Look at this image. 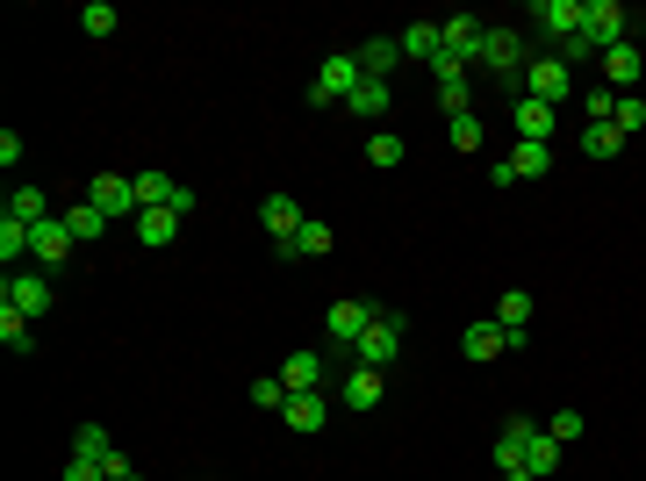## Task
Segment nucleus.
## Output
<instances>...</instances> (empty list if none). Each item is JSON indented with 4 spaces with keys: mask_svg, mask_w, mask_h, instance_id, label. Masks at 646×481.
<instances>
[{
    "mask_svg": "<svg viewBox=\"0 0 646 481\" xmlns=\"http://www.w3.org/2000/svg\"><path fill=\"white\" fill-rule=\"evenodd\" d=\"M259 216H266V230H273V252H280V244H295V230L309 224L295 194H266V208H259Z\"/></svg>",
    "mask_w": 646,
    "mask_h": 481,
    "instance_id": "nucleus-13",
    "label": "nucleus"
},
{
    "mask_svg": "<svg viewBox=\"0 0 646 481\" xmlns=\"http://www.w3.org/2000/svg\"><path fill=\"white\" fill-rule=\"evenodd\" d=\"M439 108L445 116H475V108H467V80H439Z\"/></svg>",
    "mask_w": 646,
    "mask_h": 481,
    "instance_id": "nucleus-36",
    "label": "nucleus"
},
{
    "mask_svg": "<svg viewBox=\"0 0 646 481\" xmlns=\"http://www.w3.org/2000/svg\"><path fill=\"white\" fill-rule=\"evenodd\" d=\"M531 438H539L531 417H511V424L495 431V474H503V481H531L525 474V446H531Z\"/></svg>",
    "mask_w": 646,
    "mask_h": 481,
    "instance_id": "nucleus-4",
    "label": "nucleus"
},
{
    "mask_svg": "<svg viewBox=\"0 0 646 481\" xmlns=\"http://www.w3.org/2000/svg\"><path fill=\"white\" fill-rule=\"evenodd\" d=\"M582 152L589 158H618L625 152V130H618V122H582Z\"/></svg>",
    "mask_w": 646,
    "mask_h": 481,
    "instance_id": "nucleus-28",
    "label": "nucleus"
},
{
    "mask_svg": "<svg viewBox=\"0 0 646 481\" xmlns=\"http://www.w3.org/2000/svg\"><path fill=\"white\" fill-rule=\"evenodd\" d=\"M116 22H122V15L108 8V0H86V8H80V29H86V36H116Z\"/></svg>",
    "mask_w": 646,
    "mask_h": 481,
    "instance_id": "nucleus-34",
    "label": "nucleus"
},
{
    "mask_svg": "<svg viewBox=\"0 0 646 481\" xmlns=\"http://www.w3.org/2000/svg\"><path fill=\"white\" fill-rule=\"evenodd\" d=\"M582 36H589L596 58L618 51V44H625V8H618V0H589V8H582Z\"/></svg>",
    "mask_w": 646,
    "mask_h": 481,
    "instance_id": "nucleus-6",
    "label": "nucleus"
},
{
    "mask_svg": "<svg viewBox=\"0 0 646 481\" xmlns=\"http://www.w3.org/2000/svg\"><path fill=\"white\" fill-rule=\"evenodd\" d=\"M511 172H517V180H546V172H553V144H531V137H517V152H511Z\"/></svg>",
    "mask_w": 646,
    "mask_h": 481,
    "instance_id": "nucleus-25",
    "label": "nucleus"
},
{
    "mask_svg": "<svg viewBox=\"0 0 646 481\" xmlns=\"http://www.w3.org/2000/svg\"><path fill=\"white\" fill-rule=\"evenodd\" d=\"M517 94H531V101H546V108H561L567 94H575V72H567L561 58H531L525 80H517Z\"/></svg>",
    "mask_w": 646,
    "mask_h": 481,
    "instance_id": "nucleus-1",
    "label": "nucleus"
},
{
    "mask_svg": "<svg viewBox=\"0 0 646 481\" xmlns=\"http://www.w3.org/2000/svg\"><path fill=\"white\" fill-rule=\"evenodd\" d=\"M381 388H388V381H381V366H352V374H345V410H374L381 402Z\"/></svg>",
    "mask_w": 646,
    "mask_h": 481,
    "instance_id": "nucleus-20",
    "label": "nucleus"
},
{
    "mask_svg": "<svg viewBox=\"0 0 646 481\" xmlns=\"http://www.w3.org/2000/svg\"><path fill=\"white\" fill-rule=\"evenodd\" d=\"M395 44H403V58H417V65H439V58H445V44H439V22H409V29L395 36Z\"/></svg>",
    "mask_w": 646,
    "mask_h": 481,
    "instance_id": "nucleus-21",
    "label": "nucleus"
},
{
    "mask_svg": "<svg viewBox=\"0 0 646 481\" xmlns=\"http://www.w3.org/2000/svg\"><path fill=\"white\" fill-rule=\"evenodd\" d=\"M582 8H589V0H531V29L567 44V36H582Z\"/></svg>",
    "mask_w": 646,
    "mask_h": 481,
    "instance_id": "nucleus-9",
    "label": "nucleus"
},
{
    "mask_svg": "<svg viewBox=\"0 0 646 481\" xmlns=\"http://www.w3.org/2000/svg\"><path fill=\"white\" fill-rule=\"evenodd\" d=\"M180 224H188L180 208H144V216H136V244H152V252H166V244L180 238Z\"/></svg>",
    "mask_w": 646,
    "mask_h": 481,
    "instance_id": "nucleus-15",
    "label": "nucleus"
},
{
    "mask_svg": "<svg viewBox=\"0 0 646 481\" xmlns=\"http://www.w3.org/2000/svg\"><path fill=\"white\" fill-rule=\"evenodd\" d=\"M252 402H259V410H288V381H280V374H259L252 381Z\"/></svg>",
    "mask_w": 646,
    "mask_h": 481,
    "instance_id": "nucleus-35",
    "label": "nucleus"
},
{
    "mask_svg": "<svg viewBox=\"0 0 646 481\" xmlns=\"http://www.w3.org/2000/svg\"><path fill=\"white\" fill-rule=\"evenodd\" d=\"M381 316V302H331V310H323V330H331V345H345V352H352L359 338H367V324H374Z\"/></svg>",
    "mask_w": 646,
    "mask_h": 481,
    "instance_id": "nucleus-5",
    "label": "nucleus"
},
{
    "mask_svg": "<svg viewBox=\"0 0 646 481\" xmlns=\"http://www.w3.org/2000/svg\"><path fill=\"white\" fill-rule=\"evenodd\" d=\"M86 202L101 208L108 224H116V216H136V188H130V180H122V172H101V180L86 188Z\"/></svg>",
    "mask_w": 646,
    "mask_h": 481,
    "instance_id": "nucleus-12",
    "label": "nucleus"
},
{
    "mask_svg": "<svg viewBox=\"0 0 646 481\" xmlns=\"http://www.w3.org/2000/svg\"><path fill=\"white\" fill-rule=\"evenodd\" d=\"M65 230H72V244H86V238H101V230H108V216L94 202H72L65 208Z\"/></svg>",
    "mask_w": 646,
    "mask_h": 481,
    "instance_id": "nucleus-31",
    "label": "nucleus"
},
{
    "mask_svg": "<svg viewBox=\"0 0 646 481\" xmlns=\"http://www.w3.org/2000/svg\"><path fill=\"white\" fill-rule=\"evenodd\" d=\"M72 453L101 460V474H108V453H116V438H108V424H80V431H72Z\"/></svg>",
    "mask_w": 646,
    "mask_h": 481,
    "instance_id": "nucleus-32",
    "label": "nucleus"
},
{
    "mask_svg": "<svg viewBox=\"0 0 646 481\" xmlns=\"http://www.w3.org/2000/svg\"><path fill=\"white\" fill-rule=\"evenodd\" d=\"M280 424H295L302 438H309V431H323V424H331V396H323V388H316V396H288Z\"/></svg>",
    "mask_w": 646,
    "mask_h": 481,
    "instance_id": "nucleus-17",
    "label": "nucleus"
},
{
    "mask_svg": "<svg viewBox=\"0 0 646 481\" xmlns=\"http://www.w3.org/2000/svg\"><path fill=\"white\" fill-rule=\"evenodd\" d=\"M367 80V72H359V58L352 51H331L316 65V80H309V101H352V86Z\"/></svg>",
    "mask_w": 646,
    "mask_h": 481,
    "instance_id": "nucleus-2",
    "label": "nucleus"
},
{
    "mask_svg": "<svg viewBox=\"0 0 646 481\" xmlns=\"http://www.w3.org/2000/svg\"><path fill=\"white\" fill-rule=\"evenodd\" d=\"M453 152H467V158L481 152V122L475 116H453Z\"/></svg>",
    "mask_w": 646,
    "mask_h": 481,
    "instance_id": "nucleus-37",
    "label": "nucleus"
},
{
    "mask_svg": "<svg viewBox=\"0 0 646 481\" xmlns=\"http://www.w3.org/2000/svg\"><path fill=\"white\" fill-rule=\"evenodd\" d=\"M395 352H403V316L381 310L374 324H367V338L352 345V360H359V366H395Z\"/></svg>",
    "mask_w": 646,
    "mask_h": 481,
    "instance_id": "nucleus-3",
    "label": "nucleus"
},
{
    "mask_svg": "<svg viewBox=\"0 0 646 481\" xmlns=\"http://www.w3.org/2000/svg\"><path fill=\"white\" fill-rule=\"evenodd\" d=\"M0 338L15 345V352H29V316H15V310H0Z\"/></svg>",
    "mask_w": 646,
    "mask_h": 481,
    "instance_id": "nucleus-40",
    "label": "nucleus"
},
{
    "mask_svg": "<svg viewBox=\"0 0 646 481\" xmlns=\"http://www.w3.org/2000/svg\"><path fill=\"white\" fill-rule=\"evenodd\" d=\"M8 216H22V224H51V194L44 188H15V202H8Z\"/></svg>",
    "mask_w": 646,
    "mask_h": 481,
    "instance_id": "nucleus-30",
    "label": "nucleus"
},
{
    "mask_svg": "<svg viewBox=\"0 0 646 481\" xmlns=\"http://www.w3.org/2000/svg\"><path fill=\"white\" fill-rule=\"evenodd\" d=\"M582 431H589V424H582V410H561L553 424H546V438H561V446H575Z\"/></svg>",
    "mask_w": 646,
    "mask_h": 481,
    "instance_id": "nucleus-38",
    "label": "nucleus"
},
{
    "mask_svg": "<svg viewBox=\"0 0 646 481\" xmlns=\"http://www.w3.org/2000/svg\"><path fill=\"white\" fill-rule=\"evenodd\" d=\"M517 137L546 144V137H553V108H546V101H531V94H517Z\"/></svg>",
    "mask_w": 646,
    "mask_h": 481,
    "instance_id": "nucleus-26",
    "label": "nucleus"
},
{
    "mask_svg": "<svg viewBox=\"0 0 646 481\" xmlns=\"http://www.w3.org/2000/svg\"><path fill=\"white\" fill-rule=\"evenodd\" d=\"M561 438H546V431H539V438H531V446H525V474L531 481H546V474H553V467H561Z\"/></svg>",
    "mask_w": 646,
    "mask_h": 481,
    "instance_id": "nucleus-29",
    "label": "nucleus"
},
{
    "mask_svg": "<svg viewBox=\"0 0 646 481\" xmlns=\"http://www.w3.org/2000/svg\"><path fill=\"white\" fill-rule=\"evenodd\" d=\"M130 188H136V216H144V208H172V202H180V180H166V172H136Z\"/></svg>",
    "mask_w": 646,
    "mask_h": 481,
    "instance_id": "nucleus-24",
    "label": "nucleus"
},
{
    "mask_svg": "<svg viewBox=\"0 0 646 481\" xmlns=\"http://www.w3.org/2000/svg\"><path fill=\"white\" fill-rule=\"evenodd\" d=\"M596 65H603V80H611L618 94H632V86L646 80V51H639V44H632V36H625V44H618V51H603V58H596Z\"/></svg>",
    "mask_w": 646,
    "mask_h": 481,
    "instance_id": "nucleus-11",
    "label": "nucleus"
},
{
    "mask_svg": "<svg viewBox=\"0 0 646 481\" xmlns=\"http://www.w3.org/2000/svg\"><path fill=\"white\" fill-rule=\"evenodd\" d=\"M481 36H489V29H481L475 15H445V22H439V44H445V58H459L467 72L481 65Z\"/></svg>",
    "mask_w": 646,
    "mask_h": 481,
    "instance_id": "nucleus-8",
    "label": "nucleus"
},
{
    "mask_svg": "<svg viewBox=\"0 0 646 481\" xmlns=\"http://www.w3.org/2000/svg\"><path fill=\"white\" fill-rule=\"evenodd\" d=\"M459 352H467V360H503V352H511V338H503V324H495V316H489V324H467V338H459Z\"/></svg>",
    "mask_w": 646,
    "mask_h": 481,
    "instance_id": "nucleus-16",
    "label": "nucleus"
},
{
    "mask_svg": "<svg viewBox=\"0 0 646 481\" xmlns=\"http://www.w3.org/2000/svg\"><path fill=\"white\" fill-rule=\"evenodd\" d=\"M481 65H489V72H503V80H525V36H517V29H489V36H481Z\"/></svg>",
    "mask_w": 646,
    "mask_h": 481,
    "instance_id": "nucleus-7",
    "label": "nucleus"
},
{
    "mask_svg": "<svg viewBox=\"0 0 646 481\" xmlns=\"http://www.w3.org/2000/svg\"><path fill=\"white\" fill-rule=\"evenodd\" d=\"M388 101H395V86H388V80H359L345 108H352L359 122H381V116H388Z\"/></svg>",
    "mask_w": 646,
    "mask_h": 481,
    "instance_id": "nucleus-23",
    "label": "nucleus"
},
{
    "mask_svg": "<svg viewBox=\"0 0 646 481\" xmlns=\"http://www.w3.org/2000/svg\"><path fill=\"white\" fill-rule=\"evenodd\" d=\"M359 72H367V80H388L395 72V58H403V44H395V36H367V44H359Z\"/></svg>",
    "mask_w": 646,
    "mask_h": 481,
    "instance_id": "nucleus-22",
    "label": "nucleus"
},
{
    "mask_svg": "<svg viewBox=\"0 0 646 481\" xmlns=\"http://www.w3.org/2000/svg\"><path fill=\"white\" fill-rule=\"evenodd\" d=\"M0 310L44 316V310H51V280H44V274H8V288H0Z\"/></svg>",
    "mask_w": 646,
    "mask_h": 481,
    "instance_id": "nucleus-10",
    "label": "nucleus"
},
{
    "mask_svg": "<svg viewBox=\"0 0 646 481\" xmlns=\"http://www.w3.org/2000/svg\"><path fill=\"white\" fill-rule=\"evenodd\" d=\"M122 481H144V474H136V467H130V474H122Z\"/></svg>",
    "mask_w": 646,
    "mask_h": 481,
    "instance_id": "nucleus-42",
    "label": "nucleus"
},
{
    "mask_svg": "<svg viewBox=\"0 0 646 481\" xmlns=\"http://www.w3.org/2000/svg\"><path fill=\"white\" fill-rule=\"evenodd\" d=\"M36 266H65L72 258V230H65V216H51V224H36Z\"/></svg>",
    "mask_w": 646,
    "mask_h": 481,
    "instance_id": "nucleus-18",
    "label": "nucleus"
},
{
    "mask_svg": "<svg viewBox=\"0 0 646 481\" xmlns=\"http://www.w3.org/2000/svg\"><path fill=\"white\" fill-rule=\"evenodd\" d=\"M495 324H503V338H511V352H517V345L531 338V294H525V288H511L503 302H495Z\"/></svg>",
    "mask_w": 646,
    "mask_h": 481,
    "instance_id": "nucleus-14",
    "label": "nucleus"
},
{
    "mask_svg": "<svg viewBox=\"0 0 646 481\" xmlns=\"http://www.w3.org/2000/svg\"><path fill=\"white\" fill-rule=\"evenodd\" d=\"M409 158V144L403 137H388V130H381V137H367V166H381V172H395Z\"/></svg>",
    "mask_w": 646,
    "mask_h": 481,
    "instance_id": "nucleus-33",
    "label": "nucleus"
},
{
    "mask_svg": "<svg viewBox=\"0 0 646 481\" xmlns=\"http://www.w3.org/2000/svg\"><path fill=\"white\" fill-rule=\"evenodd\" d=\"M611 122H618V130H625V137H632V130H639V122H646V101H632V94H618Z\"/></svg>",
    "mask_w": 646,
    "mask_h": 481,
    "instance_id": "nucleus-39",
    "label": "nucleus"
},
{
    "mask_svg": "<svg viewBox=\"0 0 646 481\" xmlns=\"http://www.w3.org/2000/svg\"><path fill=\"white\" fill-rule=\"evenodd\" d=\"M323 252H331V224H316V216L295 230V244H280V258H323Z\"/></svg>",
    "mask_w": 646,
    "mask_h": 481,
    "instance_id": "nucleus-27",
    "label": "nucleus"
},
{
    "mask_svg": "<svg viewBox=\"0 0 646 481\" xmlns=\"http://www.w3.org/2000/svg\"><path fill=\"white\" fill-rule=\"evenodd\" d=\"M280 381H288V396H316L323 388V360L316 352H288V360H280Z\"/></svg>",
    "mask_w": 646,
    "mask_h": 481,
    "instance_id": "nucleus-19",
    "label": "nucleus"
},
{
    "mask_svg": "<svg viewBox=\"0 0 646 481\" xmlns=\"http://www.w3.org/2000/svg\"><path fill=\"white\" fill-rule=\"evenodd\" d=\"M65 481H108V474H101V460H86V453H72V460H65Z\"/></svg>",
    "mask_w": 646,
    "mask_h": 481,
    "instance_id": "nucleus-41",
    "label": "nucleus"
}]
</instances>
